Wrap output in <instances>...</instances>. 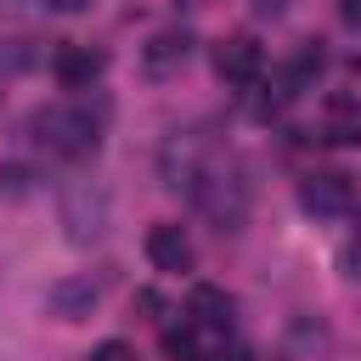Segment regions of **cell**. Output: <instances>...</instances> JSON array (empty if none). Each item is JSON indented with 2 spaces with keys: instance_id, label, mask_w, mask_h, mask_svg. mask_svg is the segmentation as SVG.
Here are the masks:
<instances>
[{
  "instance_id": "52a82bcc",
  "label": "cell",
  "mask_w": 361,
  "mask_h": 361,
  "mask_svg": "<svg viewBox=\"0 0 361 361\" xmlns=\"http://www.w3.org/2000/svg\"><path fill=\"white\" fill-rule=\"evenodd\" d=\"M147 259H152L164 276H180V271H192V259H197V254H192V237H186L180 226H169V220H164V226H152V231H147Z\"/></svg>"
},
{
  "instance_id": "9c48e42d",
  "label": "cell",
  "mask_w": 361,
  "mask_h": 361,
  "mask_svg": "<svg viewBox=\"0 0 361 361\" xmlns=\"http://www.w3.org/2000/svg\"><path fill=\"white\" fill-rule=\"evenodd\" d=\"M96 282L90 276H73V282H56L51 288V310L62 316V322H79V316H90V305H96Z\"/></svg>"
},
{
  "instance_id": "ba28073f",
  "label": "cell",
  "mask_w": 361,
  "mask_h": 361,
  "mask_svg": "<svg viewBox=\"0 0 361 361\" xmlns=\"http://www.w3.org/2000/svg\"><path fill=\"white\" fill-rule=\"evenodd\" d=\"M186 56H192V34H186V28H164V34H152V39H147V51H141L147 73H158V79H164V73H175Z\"/></svg>"
},
{
  "instance_id": "5bb4252c",
  "label": "cell",
  "mask_w": 361,
  "mask_h": 361,
  "mask_svg": "<svg viewBox=\"0 0 361 361\" xmlns=\"http://www.w3.org/2000/svg\"><path fill=\"white\" fill-rule=\"evenodd\" d=\"M203 361H254V355H248L243 344H220V350H209Z\"/></svg>"
},
{
  "instance_id": "ac0fdd59",
  "label": "cell",
  "mask_w": 361,
  "mask_h": 361,
  "mask_svg": "<svg viewBox=\"0 0 361 361\" xmlns=\"http://www.w3.org/2000/svg\"><path fill=\"white\" fill-rule=\"evenodd\" d=\"M282 6H288V0H254V11H259V17H276Z\"/></svg>"
},
{
  "instance_id": "7c38bea8",
  "label": "cell",
  "mask_w": 361,
  "mask_h": 361,
  "mask_svg": "<svg viewBox=\"0 0 361 361\" xmlns=\"http://www.w3.org/2000/svg\"><path fill=\"white\" fill-rule=\"evenodd\" d=\"M327 135H333V141H361V107L338 96V102H333V118H327Z\"/></svg>"
},
{
  "instance_id": "4fadbf2b",
  "label": "cell",
  "mask_w": 361,
  "mask_h": 361,
  "mask_svg": "<svg viewBox=\"0 0 361 361\" xmlns=\"http://www.w3.org/2000/svg\"><path fill=\"white\" fill-rule=\"evenodd\" d=\"M85 361H135V350H130L124 338H107V344H96Z\"/></svg>"
},
{
  "instance_id": "8992f818",
  "label": "cell",
  "mask_w": 361,
  "mask_h": 361,
  "mask_svg": "<svg viewBox=\"0 0 361 361\" xmlns=\"http://www.w3.org/2000/svg\"><path fill=\"white\" fill-rule=\"evenodd\" d=\"M51 73L62 90H90L102 73H107V56L96 45H56L51 51Z\"/></svg>"
},
{
  "instance_id": "7a4b0ae2",
  "label": "cell",
  "mask_w": 361,
  "mask_h": 361,
  "mask_svg": "<svg viewBox=\"0 0 361 361\" xmlns=\"http://www.w3.org/2000/svg\"><path fill=\"white\" fill-rule=\"evenodd\" d=\"M186 197L197 203V214H209L220 231H237L243 220H248V203H254V186H248V169L231 158V152H209L203 158V169L192 175V186H186Z\"/></svg>"
},
{
  "instance_id": "6da1fadb",
  "label": "cell",
  "mask_w": 361,
  "mask_h": 361,
  "mask_svg": "<svg viewBox=\"0 0 361 361\" xmlns=\"http://www.w3.org/2000/svg\"><path fill=\"white\" fill-rule=\"evenodd\" d=\"M102 130H107V102L102 96H62V102L34 107V118H28V135L51 158H90L102 147Z\"/></svg>"
},
{
  "instance_id": "5b68a950",
  "label": "cell",
  "mask_w": 361,
  "mask_h": 361,
  "mask_svg": "<svg viewBox=\"0 0 361 361\" xmlns=\"http://www.w3.org/2000/svg\"><path fill=\"white\" fill-rule=\"evenodd\" d=\"M259 68H265V51H259L254 34H226V39L214 45V73H220L226 85H254Z\"/></svg>"
},
{
  "instance_id": "3957f363",
  "label": "cell",
  "mask_w": 361,
  "mask_h": 361,
  "mask_svg": "<svg viewBox=\"0 0 361 361\" xmlns=\"http://www.w3.org/2000/svg\"><path fill=\"white\" fill-rule=\"evenodd\" d=\"M62 226H68V243H96L107 231V192L90 180L62 186Z\"/></svg>"
},
{
  "instance_id": "30bf717a",
  "label": "cell",
  "mask_w": 361,
  "mask_h": 361,
  "mask_svg": "<svg viewBox=\"0 0 361 361\" xmlns=\"http://www.w3.org/2000/svg\"><path fill=\"white\" fill-rule=\"evenodd\" d=\"M231 316H237L231 293H220V288H192V322H197V327L226 333V327H231Z\"/></svg>"
},
{
  "instance_id": "277c9868",
  "label": "cell",
  "mask_w": 361,
  "mask_h": 361,
  "mask_svg": "<svg viewBox=\"0 0 361 361\" xmlns=\"http://www.w3.org/2000/svg\"><path fill=\"white\" fill-rule=\"evenodd\" d=\"M299 203H305L310 214H322V220H344V214L355 209V186H350V175H338V169L305 175V180H299Z\"/></svg>"
},
{
  "instance_id": "2e32d148",
  "label": "cell",
  "mask_w": 361,
  "mask_h": 361,
  "mask_svg": "<svg viewBox=\"0 0 361 361\" xmlns=\"http://www.w3.org/2000/svg\"><path fill=\"white\" fill-rule=\"evenodd\" d=\"M338 17H344V28H361V0H338Z\"/></svg>"
},
{
  "instance_id": "e0dca14e",
  "label": "cell",
  "mask_w": 361,
  "mask_h": 361,
  "mask_svg": "<svg viewBox=\"0 0 361 361\" xmlns=\"http://www.w3.org/2000/svg\"><path fill=\"white\" fill-rule=\"evenodd\" d=\"M0 17H28V0H0Z\"/></svg>"
},
{
  "instance_id": "8fae6325",
  "label": "cell",
  "mask_w": 361,
  "mask_h": 361,
  "mask_svg": "<svg viewBox=\"0 0 361 361\" xmlns=\"http://www.w3.org/2000/svg\"><path fill=\"white\" fill-rule=\"evenodd\" d=\"M164 355H169V361H197V355H203L197 322H169V327H164Z\"/></svg>"
},
{
  "instance_id": "9a60e30c",
  "label": "cell",
  "mask_w": 361,
  "mask_h": 361,
  "mask_svg": "<svg viewBox=\"0 0 361 361\" xmlns=\"http://www.w3.org/2000/svg\"><path fill=\"white\" fill-rule=\"evenodd\" d=\"M45 6H51V11H62V17H79V11H90L96 0H45Z\"/></svg>"
}]
</instances>
